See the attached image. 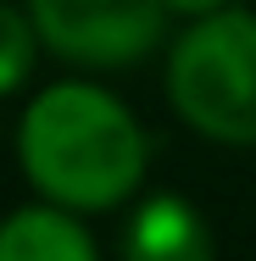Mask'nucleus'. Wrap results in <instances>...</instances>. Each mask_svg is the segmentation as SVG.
I'll list each match as a JSON object with an SVG mask.
<instances>
[{
  "label": "nucleus",
  "mask_w": 256,
  "mask_h": 261,
  "mask_svg": "<svg viewBox=\"0 0 256 261\" xmlns=\"http://www.w3.org/2000/svg\"><path fill=\"white\" fill-rule=\"evenodd\" d=\"M123 261H212V228L184 195H151L123 228Z\"/></svg>",
  "instance_id": "obj_4"
},
{
  "label": "nucleus",
  "mask_w": 256,
  "mask_h": 261,
  "mask_svg": "<svg viewBox=\"0 0 256 261\" xmlns=\"http://www.w3.org/2000/svg\"><path fill=\"white\" fill-rule=\"evenodd\" d=\"M34 39H39L34 17H22L17 6L0 0V95L22 89V78L34 72Z\"/></svg>",
  "instance_id": "obj_6"
},
{
  "label": "nucleus",
  "mask_w": 256,
  "mask_h": 261,
  "mask_svg": "<svg viewBox=\"0 0 256 261\" xmlns=\"http://www.w3.org/2000/svg\"><path fill=\"white\" fill-rule=\"evenodd\" d=\"M0 261H101L95 239L61 206H22L0 222Z\"/></svg>",
  "instance_id": "obj_5"
},
{
  "label": "nucleus",
  "mask_w": 256,
  "mask_h": 261,
  "mask_svg": "<svg viewBox=\"0 0 256 261\" xmlns=\"http://www.w3.org/2000/svg\"><path fill=\"white\" fill-rule=\"evenodd\" d=\"M28 17L78 67H134L167 34V0H28Z\"/></svg>",
  "instance_id": "obj_3"
},
{
  "label": "nucleus",
  "mask_w": 256,
  "mask_h": 261,
  "mask_svg": "<svg viewBox=\"0 0 256 261\" xmlns=\"http://www.w3.org/2000/svg\"><path fill=\"white\" fill-rule=\"evenodd\" d=\"M167 95L178 117L217 145H256V11L195 17L167 61Z\"/></svg>",
  "instance_id": "obj_2"
},
{
  "label": "nucleus",
  "mask_w": 256,
  "mask_h": 261,
  "mask_svg": "<svg viewBox=\"0 0 256 261\" xmlns=\"http://www.w3.org/2000/svg\"><path fill=\"white\" fill-rule=\"evenodd\" d=\"M167 11H195V17H206V11H223V0H167Z\"/></svg>",
  "instance_id": "obj_7"
},
{
  "label": "nucleus",
  "mask_w": 256,
  "mask_h": 261,
  "mask_svg": "<svg viewBox=\"0 0 256 261\" xmlns=\"http://www.w3.org/2000/svg\"><path fill=\"white\" fill-rule=\"evenodd\" d=\"M17 156L39 195L61 211H111L145 178V128L95 84H51L22 111Z\"/></svg>",
  "instance_id": "obj_1"
}]
</instances>
